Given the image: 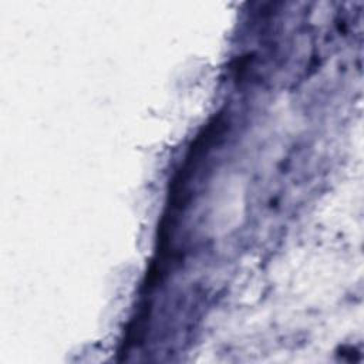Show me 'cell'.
Returning a JSON list of instances; mask_svg holds the SVG:
<instances>
[{
	"mask_svg": "<svg viewBox=\"0 0 364 364\" xmlns=\"http://www.w3.org/2000/svg\"><path fill=\"white\" fill-rule=\"evenodd\" d=\"M148 317H149V306L145 304L144 307H141V310L136 314V317H134V320L128 326L127 336H125V340H124V350L122 351H128L132 346H136V344H139L142 341L144 334L146 331Z\"/></svg>",
	"mask_w": 364,
	"mask_h": 364,
	"instance_id": "cell-1",
	"label": "cell"
}]
</instances>
